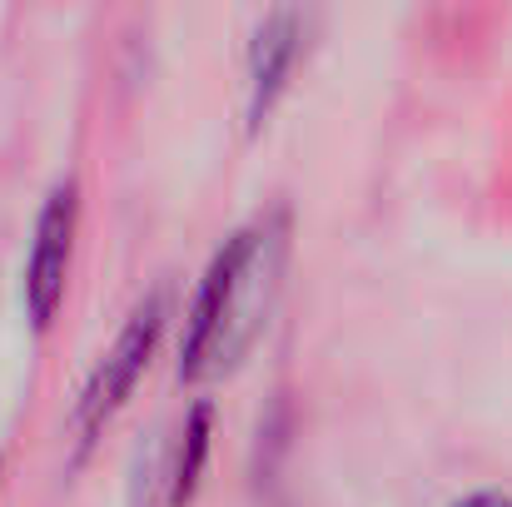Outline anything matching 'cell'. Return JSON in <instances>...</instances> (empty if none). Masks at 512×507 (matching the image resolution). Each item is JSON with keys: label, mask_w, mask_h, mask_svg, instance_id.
I'll return each instance as SVG.
<instances>
[{"label": "cell", "mask_w": 512, "mask_h": 507, "mask_svg": "<svg viewBox=\"0 0 512 507\" xmlns=\"http://www.w3.org/2000/svg\"><path fill=\"white\" fill-rule=\"evenodd\" d=\"M284 264H289V214L284 209L254 214L214 249L184 309V334H179L184 383H214L249 358V348L269 329Z\"/></svg>", "instance_id": "obj_1"}, {"label": "cell", "mask_w": 512, "mask_h": 507, "mask_svg": "<svg viewBox=\"0 0 512 507\" xmlns=\"http://www.w3.org/2000/svg\"><path fill=\"white\" fill-rule=\"evenodd\" d=\"M165 324H170V299H165V289H150L130 309V319L120 324V334L110 338V348L100 353V363L90 368V378H85V388L75 398L70 428H75L80 443H95L110 428V418L135 398L140 378L155 363V348L165 338Z\"/></svg>", "instance_id": "obj_2"}, {"label": "cell", "mask_w": 512, "mask_h": 507, "mask_svg": "<svg viewBox=\"0 0 512 507\" xmlns=\"http://www.w3.org/2000/svg\"><path fill=\"white\" fill-rule=\"evenodd\" d=\"M75 229H80V184L75 174L55 179L35 229H30V249H25V274H20V299H25V319L35 334H50L60 304H65V284H70V259H75Z\"/></svg>", "instance_id": "obj_3"}, {"label": "cell", "mask_w": 512, "mask_h": 507, "mask_svg": "<svg viewBox=\"0 0 512 507\" xmlns=\"http://www.w3.org/2000/svg\"><path fill=\"white\" fill-rule=\"evenodd\" d=\"M299 40H304V15L299 10H269L259 20L254 45H249V85H244L249 130H259L274 115V105L284 100L289 75L299 65Z\"/></svg>", "instance_id": "obj_4"}, {"label": "cell", "mask_w": 512, "mask_h": 507, "mask_svg": "<svg viewBox=\"0 0 512 507\" xmlns=\"http://www.w3.org/2000/svg\"><path fill=\"white\" fill-rule=\"evenodd\" d=\"M209 448H214V403L199 398L189 403V413L179 418V428L165 443V458H160V507H189L199 483H204V468H209Z\"/></svg>", "instance_id": "obj_5"}, {"label": "cell", "mask_w": 512, "mask_h": 507, "mask_svg": "<svg viewBox=\"0 0 512 507\" xmlns=\"http://www.w3.org/2000/svg\"><path fill=\"white\" fill-rule=\"evenodd\" d=\"M453 507H512L508 493H493V488H483V493H468V498H458Z\"/></svg>", "instance_id": "obj_6"}]
</instances>
